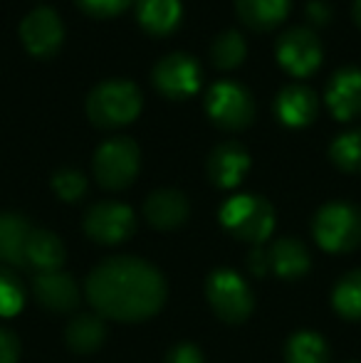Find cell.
Returning <instances> with one entry per match:
<instances>
[{
	"label": "cell",
	"instance_id": "cell-1",
	"mask_svg": "<svg viewBox=\"0 0 361 363\" xmlns=\"http://www.w3.org/2000/svg\"><path fill=\"white\" fill-rule=\"evenodd\" d=\"M89 304L101 319L136 324L159 314L166 304V279L151 262L131 255L109 257L84 282Z\"/></svg>",
	"mask_w": 361,
	"mask_h": 363
},
{
	"label": "cell",
	"instance_id": "cell-2",
	"mask_svg": "<svg viewBox=\"0 0 361 363\" xmlns=\"http://www.w3.org/2000/svg\"><path fill=\"white\" fill-rule=\"evenodd\" d=\"M87 119L96 129L114 131L129 126L144 109L141 89L129 79H104L87 94Z\"/></svg>",
	"mask_w": 361,
	"mask_h": 363
},
{
	"label": "cell",
	"instance_id": "cell-3",
	"mask_svg": "<svg viewBox=\"0 0 361 363\" xmlns=\"http://www.w3.org/2000/svg\"><path fill=\"white\" fill-rule=\"evenodd\" d=\"M218 220L235 240L262 247V242L270 240L274 230V208L267 198L255 193H240L223 203Z\"/></svg>",
	"mask_w": 361,
	"mask_h": 363
},
{
	"label": "cell",
	"instance_id": "cell-4",
	"mask_svg": "<svg viewBox=\"0 0 361 363\" xmlns=\"http://www.w3.org/2000/svg\"><path fill=\"white\" fill-rule=\"evenodd\" d=\"M312 235L327 252H354L361 247V211L347 201L324 203L312 218Z\"/></svg>",
	"mask_w": 361,
	"mask_h": 363
},
{
	"label": "cell",
	"instance_id": "cell-5",
	"mask_svg": "<svg viewBox=\"0 0 361 363\" xmlns=\"http://www.w3.org/2000/svg\"><path fill=\"white\" fill-rule=\"evenodd\" d=\"M141 168V148L129 136H111L96 146L91 171L101 188L124 191L136 181Z\"/></svg>",
	"mask_w": 361,
	"mask_h": 363
},
{
	"label": "cell",
	"instance_id": "cell-6",
	"mask_svg": "<svg viewBox=\"0 0 361 363\" xmlns=\"http://www.w3.org/2000/svg\"><path fill=\"white\" fill-rule=\"evenodd\" d=\"M206 114L223 131H243L255 121V96L235 79H221L208 89Z\"/></svg>",
	"mask_w": 361,
	"mask_h": 363
},
{
	"label": "cell",
	"instance_id": "cell-7",
	"mask_svg": "<svg viewBox=\"0 0 361 363\" xmlns=\"http://www.w3.org/2000/svg\"><path fill=\"white\" fill-rule=\"evenodd\" d=\"M206 299L218 319L226 324H243L255 309V294L250 284L235 269L228 267L211 272L206 282Z\"/></svg>",
	"mask_w": 361,
	"mask_h": 363
},
{
	"label": "cell",
	"instance_id": "cell-8",
	"mask_svg": "<svg viewBox=\"0 0 361 363\" xmlns=\"http://www.w3.org/2000/svg\"><path fill=\"white\" fill-rule=\"evenodd\" d=\"M274 57L289 77H312L322 65V40L309 28H289L274 43Z\"/></svg>",
	"mask_w": 361,
	"mask_h": 363
},
{
	"label": "cell",
	"instance_id": "cell-9",
	"mask_svg": "<svg viewBox=\"0 0 361 363\" xmlns=\"http://www.w3.org/2000/svg\"><path fill=\"white\" fill-rule=\"evenodd\" d=\"M82 228L89 240L99 245H121L134 235L136 216L126 203L99 201L87 208L82 218Z\"/></svg>",
	"mask_w": 361,
	"mask_h": 363
},
{
	"label": "cell",
	"instance_id": "cell-10",
	"mask_svg": "<svg viewBox=\"0 0 361 363\" xmlns=\"http://www.w3.org/2000/svg\"><path fill=\"white\" fill-rule=\"evenodd\" d=\"M201 62L188 52H171L151 69V84L166 99H188L201 89Z\"/></svg>",
	"mask_w": 361,
	"mask_h": 363
},
{
	"label": "cell",
	"instance_id": "cell-11",
	"mask_svg": "<svg viewBox=\"0 0 361 363\" xmlns=\"http://www.w3.org/2000/svg\"><path fill=\"white\" fill-rule=\"evenodd\" d=\"M20 43L33 57H55L65 43V23L57 10L50 5H38L30 10L20 23Z\"/></svg>",
	"mask_w": 361,
	"mask_h": 363
},
{
	"label": "cell",
	"instance_id": "cell-12",
	"mask_svg": "<svg viewBox=\"0 0 361 363\" xmlns=\"http://www.w3.org/2000/svg\"><path fill=\"white\" fill-rule=\"evenodd\" d=\"M248 171H250V153L238 141H223L206 158L208 181L221 191L238 188L248 176Z\"/></svg>",
	"mask_w": 361,
	"mask_h": 363
},
{
	"label": "cell",
	"instance_id": "cell-13",
	"mask_svg": "<svg viewBox=\"0 0 361 363\" xmlns=\"http://www.w3.org/2000/svg\"><path fill=\"white\" fill-rule=\"evenodd\" d=\"M324 104L337 121L361 116V67H339L324 86Z\"/></svg>",
	"mask_w": 361,
	"mask_h": 363
},
{
	"label": "cell",
	"instance_id": "cell-14",
	"mask_svg": "<svg viewBox=\"0 0 361 363\" xmlns=\"http://www.w3.org/2000/svg\"><path fill=\"white\" fill-rule=\"evenodd\" d=\"M274 116L289 129H304L319 114V96L307 84H287L274 96Z\"/></svg>",
	"mask_w": 361,
	"mask_h": 363
},
{
	"label": "cell",
	"instance_id": "cell-15",
	"mask_svg": "<svg viewBox=\"0 0 361 363\" xmlns=\"http://www.w3.org/2000/svg\"><path fill=\"white\" fill-rule=\"evenodd\" d=\"M144 218L154 230H179L191 218V203L176 188H159L144 201Z\"/></svg>",
	"mask_w": 361,
	"mask_h": 363
},
{
	"label": "cell",
	"instance_id": "cell-16",
	"mask_svg": "<svg viewBox=\"0 0 361 363\" xmlns=\"http://www.w3.org/2000/svg\"><path fill=\"white\" fill-rule=\"evenodd\" d=\"M35 299L40 306L55 314H67L79 306V287L72 274L55 269V272H40L33 282Z\"/></svg>",
	"mask_w": 361,
	"mask_h": 363
},
{
	"label": "cell",
	"instance_id": "cell-17",
	"mask_svg": "<svg viewBox=\"0 0 361 363\" xmlns=\"http://www.w3.org/2000/svg\"><path fill=\"white\" fill-rule=\"evenodd\" d=\"M136 23L151 38H169L181 28L183 3L181 0H136Z\"/></svg>",
	"mask_w": 361,
	"mask_h": 363
},
{
	"label": "cell",
	"instance_id": "cell-18",
	"mask_svg": "<svg viewBox=\"0 0 361 363\" xmlns=\"http://www.w3.org/2000/svg\"><path fill=\"white\" fill-rule=\"evenodd\" d=\"M309 264H312L309 250L294 238H279L267 247V267L287 282L304 277L309 272Z\"/></svg>",
	"mask_w": 361,
	"mask_h": 363
},
{
	"label": "cell",
	"instance_id": "cell-19",
	"mask_svg": "<svg viewBox=\"0 0 361 363\" xmlns=\"http://www.w3.org/2000/svg\"><path fill=\"white\" fill-rule=\"evenodd\" d=\"M67 250H65L62 240L52 233V230H35L30 233L28 245H25V264L40 272H55L62 269Z\"/></svg>",
	"mask_w": 361,
	"mask_h": 363
},
{
	"label": "cell",
	"instance_id": "cell-20",
	"mask_svg": "<svg viewBox=\"0 0 361 363\" xmlns=\"http://www.w3.org/2000/svg\"><path fill=\"white\" fill-rule=\"evenodd\" d=\"M238 18L255 33H270L279 28L292 10V0H235Z\"/></svg>",
	"mask_w": 361,
	"mask_h": 363
},
{
	"label": "cell",
	"instance_id": "cell-21",
	"mask_svg": "<svg viewBox=\"0 0 361 363\" xmlns=\"http://www.w3.org/2000/svg\"><path fill=\"white\" fill-rule=\"evenodd\" d=\"M33 225L20 213H0V264L20 267L25 264V245Z\"/></svg>",
	"mask_w": 361,
	"mask_h": 363
},
{
	"label": "cell",
	"instance_id": "cell-22",
	"mask_svg": "<svg viewBox=\"0 0 361 363\" xmlns=\"http://www.w3.org/2000/svg\"><path fill=\"white\" fill-rule=\"evenodd\" d=\"M106 326L99 314H77L65 329V344L74 354H94L104 346Z\"/></svg>",
	"mask_w": 361,
	"mask_h": 363
},
{
	"label": "cell",
	"instance_id": "cell-23",
	"mask_svg": "<svg viewBox=\"0 0 361 363\" xmlns=\"http://www.w3.org/2000/svg\"><path fill=\"white\" fill-rule=\"evenodd\" d=\"M284 361L287 363H329L332 351L317 331H297L284 344Z\"/></svg>",
	"mask_w": 361,
	"mask_h": 363
},
{
	"label": "cell",
	"instance_id": "cell-24",
	"mask_svg": "<svg viewBox=\"0 0 361 363\" xmlns=\"http://www.w3.org/2000/svg\"><path fill=\"white\" fill-rule=\"evenodd\" d=\"M248 57V43L238 30H226L211 43V62L223 72L238 69Z\"/></svg>",
	"mask_w": 361,
	"mask_h": 363
},
{
	"label": "cell",
	"instance_id": "cell-25",
	"mask_svg": "<svg viewBox=\"0 0 361 363\" xmlns=\"http://www.w3.org/2000/svg\"><path fill=\"white\" fill-rule=\"evenodd\" d=\"M332 306L342 319L361 321V269H352L332 291Z\"/></svg>",
	"mask_w": 361,
	"mask_h": 363
},
{
	"label": "cell",
	"instance_id": "cell-26",
	"mask_svg": "<svg viewBox=\"0 0 361 363\" xmlns=\"http://www.w3.org/2000/svg\"><path fill=\"white\" fill-rule=\"evenodd\" d=\"M329 158L344 173H361V126L339 134L329 146Z\"/></svg>",
	"mask_w": 361,
	"mask_h": 363
},
{
	"label": "cell",
	"instance_id": "cell-27",
	"mask_svg": "<svg viewBox=\"0 0 361 363\" xmlns=\"http://www.w3.org/2000/svg\"><path fill=\"white\" fill-rule=\"evenodd\" d=\"M25 304V287L20 277L8 267L0 264V316H15Z\"/></svg>",
	"mask_w": 361,
	"mask_h": 363
},
{
	"label": "cell",
	"instance_id": "cell-28",
	"mask_svg": "<svg viewBox=\"0 0 361 363\" xmlns=\"http://www.w3.org/2000/svg\"><path fill=\"white\" fill-rule=\"evenodd\" d=\"M52 191L60 201L77 203L87 196V178L77 168H60L52 176Z\"/></svg>",
	"mask_w": 361,
	"mask_h": 363
},
{
	"label": "cell",
	"instance_id": "cell-29",
	"mask_svg": "<svg viewBox=\"0 0 361 363\" xmlns=\"http://www.w3.org/2000/svg\"><path fill=\"white\" fill-rule=\"evenodd\" d=\"M136 0H74L79 10L89 18H116L126 8H131Z\"/></svg>",
	"mask_w": 361,
	"mask_h": 363
},
{
	"label": "cell",
	"instance_id": "cell-30",
	"mask_svg": "<svg viewBox=\"0 0 361 363\" xmlns=\"http://www.w3.org/2000/svg\"><path fill=\"white\" fill-rule=\"evenodd\" d=\"M164 363H206V361H203V354L198 346L188 344V341H181V344H176L174 349L166 354Z\"/></svg>",
	"mask_w": 361,
	"mask_h": 363
},
{
	"label": "cell",
	"instance_id": "cell-31",
	"mask_svg": "<svg viewBox=\"0 0 361 363\" xmlns=\"http://www.w3.org/2000/svg\"><path fill=\"white\" fill-rule=\"evenodd\" d=\"M20 359V341L10 329L0 326V363H18Z\"/></svg>",
	"mask_w": 361,
	"mask_h": 363
},
{
	"label": "cell",
	"instance_id": "cell-32",
	"mask_svg": "<svg viewBox=\"0 0 361 363\" xmlns=\"http://www.w3.org/2000/svg\"><path fill=\"white\" fill-rule=\"evenodd\" d=\"M307 15H309V20H312V23L324 25V23H329V15H332V10H329V5L322 3V0H312V3L307 5Z\"/></svg>",
	"mask_w": 361,
	"mask_h": 363
},
{
	"label": "cell",
	"instance_id": "cell-33",
	"mask_svg": "<svg viewBox=\"0 0 361 363\" xmlns=\"http://www.w3.org/2000/svg\"><path fill=\"white\" fill-rule=\"evenodd\" d=\"M250 269H252V274H267L270 272V267H267V250H262V247H255L252 250V255H250Z\"/></svg>",
	"mask_w": 361,
	"mask_h": 363
},
{
	"label": "cell",
	"instance_id": "cell-34",
	"mask_svg": "<svg viewBox=\"0 0 361 363\" xmlns=\"http://www.w3.org/2000/svg\"><path fill=\"white\" fill-rule=\"evenodd\" d=\"M352 18H354V23L361 28V0H354L352 3Z\"/></svg>",
	"mask_w": 361,
	"mask_h": 363
}]
</instances>
